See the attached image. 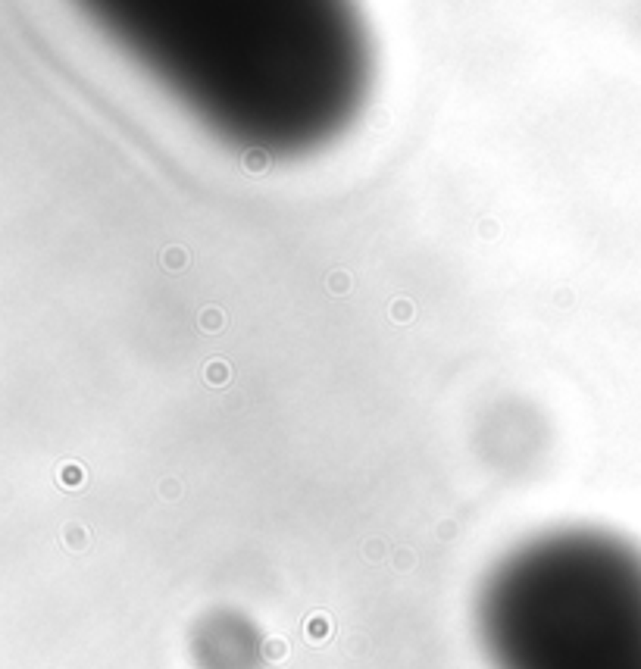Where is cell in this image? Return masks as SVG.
<instances>
[{
  "label": "cell",
  "mask_w": 641,
  "mask_h": 669,
  "mask_svg": "<svg viewBox=\"0 0 641 669\" xmlns=\"http://www.w3.org/2000/svg\"><path fill=\"white\" fill-rule=\"evenodd\" d=\"M494 669H641V550L598 528L513 550L479 597Z\"/></svg>",
  "instance_id": "cell-1"
}]
</instances>
